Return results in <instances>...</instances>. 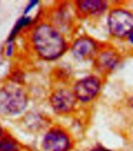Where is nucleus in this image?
I'll use <instances>...</instances> for the list:
<instances>
[{"mask_svg":"<svg viewBox=\"0 0 133 151\" xmlns=\"http://www.w3.org/2000/svg\"><path fill=\"white\" fill-rule=\"evenodd\" d=\"M32 39L38 56L46 60L58 59L67 50L63 37L55 28L46 24L38 25L32 33Z\"/></svg>","mask_w":133,"mask_h":151,"instance_id":"1","label":"nucleus"},{"mask_svg":"<svg viewBox=\"0 0 133 151\" xmlns=\"http://www.w3.org/2000/svg\"><path fill=\"white\" fill-rule=\"evenodd\" d=\"M27 96L21 89L5 86L0 89V113L14 115L22 112L27 106Z\"/></svg>","mask_w":133,"mask_h":151,"instance_id":"2","label":"nucleus"},{"mask_svg":"<svg viewBox=\"0 0 133 151\" xmlns=\"http://www.w3.org/2000/svg\"><path fill=\"white\" fill-rule=\"evenodd\" d=\"M109 32L113 36L123 38L133 32V14L122 9H114L107 19Z\"/></svg>","mask_w":133,"mask_h":151,"instance_id":"3","label":"nucleus"},{"mask_svg":"<svg viewBox=\"0 0 133 151\" xmlns=\"http://www.w3.org/2000/svg\"><path fill=\"white\" fill-rule=\"evenodd\" d=\"M100 86L101 82L97 77H85L75 83L73 93H75L77 99L83 103H87L96 96Z\"/></svg>","mask_w":133,"mask_h":151,"instance_id":"4","label":"nucleus"},{"mask_svg":"<svg viewBox=\"0 0 133 151\" xmlns=\"http://www.w3.org/2000/svg\"><path fill=\"white\" fill-rule=\"evenodd\" d=\"M45 151H68L70 150V139L63 130L52 129L45 134L42 142Z\"/></svg>","mask_w":133,"mask_h":151,"instance_id":"5","label":"nucleus"},{"mask_svg":"<svg viewBox=\"0 0 133 151\" xmlns=\"http://www.w3.org/2000/svg\"><path fill=\"white\" fill-rule=\"evenodd\" d=\"M77 98L75 93L68 89L55 91L50 96V104L58 114H66L74 109Z\"/></svg>","mask_w":133,"mask_h":151,"instance_id":"6","label":"nucleus"},{"mask_svg":"<svg viewBox=\"0 0 133 151\" xmlns=\"http://www.w3.org/2000/svg\"><path fill=\"white\" fill-rule=\"evenodd\" d=\"M73 54L78 59L91 58L96 51V45L94 41L88 38L77 39L71 48Z\"/></svg>","mask_w":133,"mask_h":151,"instance_id":"7","label":"nucleus"},{"mask_svg":"<svg viewBox=\"0 0 133 151\" xmlns=\"http://www.w3.org/2000/svg\"><path fill=\"white\" fill-rule=\"evenodd\" d=\"M77 6L81 14L85 15H99L106 9L107 3L105 1H79Z\"/></svg>","mask_w":133,"mask_h":151,"instance_id":"8","label":"nucleus"},{"mask_svg":"<svg viewBox=\"0 0 133 151\" xmlns=\"http://www.w3.org/2000/svg\"><path fill=\"white\" fill-rule=\"evenodd\" d=\"M119 61V57L115 52H104L97 58V67L102 70L109 71L113 70Z\"/></svg>","mask_w":133,"mask_h":151,"instance_id":"9","label":"nucleus"},{"mask_svg":"<svg viewBox=\"0 0 133 151\" xmlns=\"http://www.w3.org/2000/svg\"><path fill=\"white\" fill-rule=\"evenodd\" d=\"M31 22V18L28 17L23 16L21 17L20 18H19L17 21V23L14 25V28L10 32V35H9V37L8 38V42H9L10 41H12V39L16 36V35L18 33V32L20 31L23 27H24L26 25H27L29 23Z\"/></svg>","mask_w":133,"mask_h":151,"instance_id":"10","label":"nucleus"},{"mask_svg":"<svg viewBox=\"0 0 133 151\" xmlns=\"http://www.w3.org/2000/svg\"><path fill=\"white\" fill-rule=\"evenodd\" d=\"M0 151H20V150L14 140L6 137L0 139Z\"/></svg>","mask_w":133,"mask_h":151,"instance_id":"11","label":"nucleus"},{"mask_svg":"<svg viewBox=\"0 0 133 151\" xmlns=\"http://www.w3.org/2000/svg\"><path fill=\"white\" fill-rule=\"evenodd\" d=\"M38 1H31V2L28 3V5L27 6V7L25 8L24 12V15H26L27 14H28V13L31 11V9H32V8H33V7H34L37 4V3H38Z\"/></svg>","mask_w":133,"mask_h":151,"instance_id":"12","label":"nucleus"},{"mask_svg":"<svg viewBox=\"0 0 133 151\" xmlns=\"http://www.w3.org/2000/svg\"><path fill=\"white\" fill-rule=\"evenodd\" d=\"M91 151H111L110 150L106 149L105 147H102V146H99V147H94L93 150Z\"/></svg>","mask_w":133,"mask_h":151,"instance_id":"13","label":"nucleus"},{"mask_svg":"<svg viewBox=\"0 0 133 151\" xmlns=\"http://www.w3.org/2000/svg\"><path fill=\"white\" fill-rule=\"evenodd\" d=\"M12 52V45H9L7 46L6 51V56H9V55L11 54Z\"/></svg>","mask_w":133,"mask_h":151,"instance_id":"14","label":"nucleus"},{"mask_svg":"<svg viewBox=\"0 0 133 151\" xmlns=\"http://www.w3.org/2000/svg\"><path fill=\"white\" fill-rule=\"evenodd\" d=\"M128 38H129V41L132 44H133V32H132L131 34L129 35V36H128Z\"/></svg>","mask_w":133,"mask_h":151,"instance_id":"15","label":"nucleus"}]
</instances>
